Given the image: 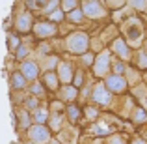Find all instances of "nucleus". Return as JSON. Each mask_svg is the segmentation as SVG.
Returning <instances> with one entry per match:
<instances>
[{
	"label": "nucleus",
	"mask_w": 147,
	"mask_h": 144,
	"mask_svg": "<svg viewBox=\"0 0 147 144\" xmlns=\"http://www.w3.org/2000/svg\"><path fill=\"white\" fill-rule=\"evenodd\" d=\"M65 47L71 54H78L82 56L84 53H88V47H90V36L88 32H82V30H76V32H71L65 40Z\"/></svg>",
	"instance_id": "nucleus-1"
},
{
	"label": "nucleus",
	"mask_w": 147,
	"mask_h": 144,
	"mask_svg": "<svg viewBox=\"0 0 147 144\" xmlns=\"http://www.w3.org/2000/svg\"><path fill=\"white\" fill-rule=\"evenodd\" d=\"M123 34L127 36L125 43L127 45H132V47H136V45L142 43V40H144V26H142L140 19H127V23L123 25Z\"/></svg>",
	"instance_id": "nucleus-2"
},
{
	"label": "nucleus",
	"mask_w": 147,
	"mask_h": 144,
	"mask_svg": "<svg viewBox=\"0 0 147 144\" xmlns=\"http://www.w3.org/2000/svg\"><path fill=\"white\" fill-rule=\"evenodd\" d=\"M110 64H112V58H110V51H102V53L95 54V60H93V73L95 77L102 79V77L108 75L110 71Z\"/></svg>",
	"instance_id": "nucleus-3"
},
{
	"label": "nucleus",
	"mask_w": 147,
	"mask_h": 144,
	"mask_svg": "<svg viewBox=\"0 0 147 144\" xmlns=\"http://www.w3.org/2000/svg\"><path fill=\"white\" fill-rule=\"evenodd\" d=\"M28 141L30 144H49L50 142V129L47 126H30L28 129Z\"/></svg>",
	"instance_id": "nucleus-4"
},
{
	"label": "nucleus",
	"mask_w": 147,
	"mask_h": 144,
	"mask_svg": "<svg viewBox=\"0 0 147 144\" xmlns=\"http://www.w3.org/2000/svg\"><path fill=\"white\" fill-rule=\"evenodd\" d=\"M78 8H80V11H82V15L88 17V19H100V17H104V4L97 2V0L82 2V4H78Z\"/></svg>",
	"instance_id": "nucleus-5"
},
{
	"label": "nucleus",
	"mask_w": 147,
	"mask_h": 144,
	"mask_svg": "<svg viewBox=\"0 0 147 144\" xmlns=\"http://www.w3.org/2000/svg\"><path fill=\"white\" fill-rule=\"evenodd\" d=\"M104 88H106L110 94H123L127 90V79L119 75H106L104 77Z\"/></svg>",
	"instance_id": "nucleus-6"
},
{
	"label": "nucleus",
	"mask_w": 147,
	"mask_h": 144,
	"mask_svg": "<svg viewBox=\"0 0 147 144\" xmlns=\"http://www.w3.org/2000/svg\"><path fill=\"white\" fill-rule=\"evenodd\" d=\"M34 34H36L39 40H47V38H52L54 34H56V25H52V23L49 21H37L36 25L32 26Z\"/></svg>",
	"instance_id": "nucleus-7"
},
{
	"label": "nucleus",
	"mask_w": 147,
	"mask_h": 144,
	"mask_svg": "<svg viewBox=\"0 0 147 144\" xmlns=\"http://www.w3.org/2000/svg\"><path fill=\"white\" fill-rule=\"evenodd\" d=\"M110 51L114 54H117L119 62H121V60H130V58H132V54H130V47L125 43V38H115V40L112 41Z\"/></svg>",
	"instance_id": "nucleus-8"
},
{
	"label": "nucleus",
	"mask_w": 147,
	"mask_h": 144,
	"mask_svg": "<svg viewBox=\"0 0 147 144\" xmlns=\"http://www.w3.org/2000/svg\"><path fill=\"white\" fill-rule=\"evenodd\" d=\"M91 99H93L97 105H100V107H106V105H110V101H112V94L104 88L102 83H97L93 86V92H91Z\"/></svg>",
	"instance_id": "nucleus-9"
},
{
	"label": "nucleus",
	"mask_w": 147,
	"mask_h": 144,
	"mask_svg": "<svg viewBox=\"0 0 147 144\" xmlns=\"http://www.w3.org/2000/svg\"><path fill=\"white\" fill-rule=\"evenodd\" d=\"M73 75H75L73 64H69V62H60V64H58V73H56L58 83H61L63 86H67V84H71Z\"/></svg>",
	"instance_id": "nucleus-10"
},
{
	"label": "nucleus",
	"mask_w": 147,
	"mask_h": 144,
	"mask_svg": "<svg viewBox=\"0 0 147 144\" xmlns=\"http://www.w3.org/2000/svg\"><path fill=\"white\" fill-rule=\"evenodd\" d=\"M21 73L22 77H24V81L28 83V81H36L37 75H39V64L34 60H22L21 64Z\"/></svg>",
	"instance_id": "nucleus-11"
},
{
	"label": "nucleus",
	"mask_w": 147,
	"mask_h": 144,
	"mask_svg": "<svg viewBox=\"0 0 147 144\" xmlns=\"http://www.w3.org/2000/svg\"><path fill=\"white\" fill-rule=\"evenodd\" d=\"M34 19H32V15L28 13V11H21V13L17 15V19H15V28L19 30L21 34H28L30 30H32V26H34Z\"/></svg>",
	"instance_id": "nucleus-12"
},
{
	"label": "nucleus",
	"mask_w": 147,
	"mask_h": 144,
	"mask_svg": "<svg viewBox=\"0 0 147 144\" xmlns=\"http://www.w3.org/2000/svg\"><path fill=\"white\" fill-rule=\"evenodd\" d=\"M41 84H43V88H49L50 92H58V88H60V83H58L56 71H45Z\"/></svg>",
	"instance_id": "nucleus-13"
},
{
	"label": "nucleus",
	"mask_w": 147,
	"mask_h": 144,
	"mask_svg": "<svg viewBox=\"0 0 147 144\" xmlns=\"http://www.w3.org/2000/svg\"><path fill=\"white\" fill-rule=\"evenodd\" d=\"M58 94H60V99L61 101L73 103V101L76 99V96H78V90H76L75 86H71V84H67V86H61L60 90H58Z\"/></svg>",
	"instance_id": "nucleus-14"
},
{
	"label": "nucleus",
	"mask_w": 147,
	"mask_h": 144,
	"mask_svg": "<svg viewBox=\"0 0 147 144\" xmlns=\"http://www.w3.org/2000/svg\"><path fill=\"white\" fill-rule=\"evenodd\" d=\"M91 133L97 135V137H106V135H112V133H114V129H112L108 124L99 122V124H95V126H91Z\"/></svg>",
	"instance_id": "nucleus-15"
},
{
	"label": "nucleus",
	"mask_w": 147,
	"mask_h": 144,
	"mask_svg": "<svg viewBox=\"0 0 147 144\" xmlns=\"http://www.w3.org/2000/svg\"><path fill=\"white\" fill-rule=\"evenodd\" d=\"M30 118L36 122V126H45L47 120H49V111H47V109L37 107L36 111H34V116H30Z\"/></svg>",
	"instance_id": "nucleus-16"
},
{
	"label": "nucleus",
	"mask_w": 147,
	"mask_h": 144,
	"mask_svg": "<svg viewBox=\"0 0 147 144\" xmlns=\"http://www.w3.org/2000/svg\"><path fill=\"white\" fill-rule=\"evenodd\" d=\"M65 114H67V120L73 124V122H76V120L80 118V114H82V112H80V109L76 107L75 103H69L67 107H65Z\"/></svg>",
	"instance_id": "nucleus-17"
},
{
	"label": "nucleus",
	"mask_w": 147,
	"mask_h": 144,
	"mask_svg": "<svg viewBox=\"0 0 147 144\" xmlns=\"http://www.w3.org/2000/svg\"><path fill=\"white\" fill-rule=\"evenodd\" d=\"M47 124L50 126L52 131H60L61 127H63V126H61V124H63V118H61V114H49Z\"/></svg>",
	"instance_id": "nucleus-18"
},
{
	"label": "nucleus",
	"mask_w": 147,
	"mask_h": 144,
	"mask_svg": "<svg viewBox=\"0 0 147 144\" xmlns=\"http://www.w3.org/2000/svg\"><path fill=\"white\" fill-rule=\"evenodd\" d=\"M11 86H13V90H22V88L26 86L24 77H22L19 71H15L13 75H11Z\"/></svg>",
	"instance_id": "nucleus-19"
},
{
	"label": "nucleus",
	"mask_w": 147,
	"mask_h": 144,
	"mask_svg": "<svg viewBox=\"0 0 147 144\" xmlns=\"http://www.w3.org/2000/svg\"><path fill=\"white\" fill-rule=\"evenodd\" d=\"M58 8H60V11L65 15V13H71L73 10H76V8H78V2H76V0H61Z\"/></svg>",
	"instance_id": "nucleus-20"
},
{
	"label": "nucleus",
	"mask_w": 147,
	"mask_h": 144,
	"mask_svg": "<svg viewBox=\"0 0 147 144\" xmlns=\"http://www.w3.org/2000/svg\"><path fill=\"white\" fill-rule=\"evenodd\" d=\"M145 120H147V114H145V111L142 107H138V109H134V111H132V122L136 124V126L145 124Z\"/></svg>",
	"instance_id": "nucleus-21"
},
{
	"label": "nucleus",
	"mask_w": 147,
	"mask_h": 144,
	"mask_svg": "<svg viewBox=\"0 0 147 144\" xmlns=\"http://www.w3.org/2000/svg\"><path fill=\"white\" fill-rule=\"evenodd\" d=\"M30 94L36 97V99H39V97H45V88H43V84H41V81H36V83L30 86Z\"/></svg>",
	"instance_id": "nucleus-22"
},
{
	"label": "nucleus",
	"mask_w": 147,
	"mask_h": 144,
	"mask_svg": "<svg viewBox=\"0 0 147 144\" xmlns=\"http://www.w3.org/2000/svg\"><path fill=\"white\" fill-rule=\"evenodd\" d=\"M125 68L127 66L119 60H114L110 64V69H112V75H119V77H125Z\"/></svg>",
	"instance_id": "nucleus-23"
},
{
	"label": "nucleus",
	"mask_w": 147,
	"mask_h": 144,
	"mask_svg": "<svg viewBox=\"0 0 147 144\" xmlns=\"http://www.w3.org/2000/svg\"><path fill=\"white\" fill-rule=\"evenodd\" d=\"M30 124H32V118H30L28 111H19V127H22V129H28Z\"/></svg>",
	"instance_id": "nucleus-24"
},
{
	"label": "nucleus",
	"mask_w": 147,
	"mask_h": 144,
	"mask_svg": "<svg viewBox=\"0 0 147 144\" xmlns=\"http://www.w3.org/2000/svg\"><path fill=\"white\" fill-rule=\"evenodd\" d=\"M67 19L71 23H76V25H78V23H82L84 21V15H82V11H80V8H76V10H73L71 13H67Z\"/></svg>",
	"instance_id": "nucleus-25"
},
{
	"label": "nucleus",
	"mask_w": 147,
	"mask_h": 144,
	"mask_svg": "<svg viewBox=\"0 0 147 144\" xmlns=\"http://www.w3.org/2000/svg\"><path fill=\"white\" fill-rule=\"evenodd\" d=\"M65 19V15L60 11V8L58 10H54L52 13H49V23H52V25H56V23H61Z\"/></svg>",
	"instance_id": "nucleus-26"
},
{
	"label": "nucleus",
	"mask_w": 147,
	"mask_h": 144,
	"mask_svg": "<svg viewBox=\"0 0 147 144\" xmlns=\"http://www.w3.org/2000/svg\"><path fill=\"white\" fill-rule=\"evenodd\" d=\"M84 84V71H76L75 75H73V81H71V86H75L76 90H78L80 86Z\"/></svg>",
	"instance_id": "nucleus-27"
},
{
	"label": "nucleus",
	"mask_w": 147,
	"mask_h": 144,
	"mask_svg": "<svg viewBox=\"0 0 147 144\" xmlns=\"http://www.w3.org/2000/svg\"><path fill=\"white\" fill-rule=\"evenodd\" d=\"M21 45V41H19V36H7V47H9V51H17V47Z\"/></svg>",
	"instance_id": "nucleus-28"
},
{
	"label": "nucleus",
	"mask_w": 147,
	"mask_h": 144,
	"mask_svg": "<svg viewBox=\"0 0 147 144\" xmlns=\"http://www.w3.org/2000/svg\"><path fill=\"white\" fill-rule=\"evenodd\" d=\"M147 68V60H145V51L138 49V69H145Z\"/></svg>",
	"instance_id": "nucleus-29"
},
{
	"label": "nucleus",
	"mask_w": 147,
	"mask_h": 144,
	"mask_svg": "<svg viewBox=\"0 0 147 144\" xmlns=\"http://www.w3.org/2000/svg\"><path fill=\"white\" fill-rule=\"evenodd\" d=\"M50 109H52V114H61V112L65 111L61 101H52V103H50Z\"/></svg>",
	"instance_id": "nucleus-30"
},
{
	"label": "nucleus",
	"mask_w": 147,
	"mask_h": 144,
	"mask_svg": "<svg viewBox=\"0 0 147 144\" xmlns=\"http://www.w3.org/2000/svg\"><path fill=\"white\" fill-rule=\"evenodd\" d=\"M129 6L132 8V10L144 11V10H145V6H147V2H145V0H132V2H129Z\"/></svg>",
	"instance_id": "nucleus-31"
},
{
	"label": "nucleus",
	"mask_w": 147,
	"mask_h": 144,
	"mask_svg": "<svg viewBox=\"0 0 147 144\" xmlns=\"http://www.w3.org/2000/svg\"><path fill=\"white\" fill-rule=\"evenodd\" d=\"M43 6H45V8H43V11H45V13L49 15V13H52L54 10H58V6H60V2H56V0H52V2H45Z\"/></svg>",
	"instance_id": "nucleus-32"
},
{
	"label": "nucleus",
	"mask_w": 147,
	"mask_h": 144,
	"mask_svg": "<svg viewBox=\"0 0 147 144\" xmlns=\"http://www.w3.org/2000/svg\"><path fill=\"white\" fill-rule=\"evenodd\" d=\"M93 60H95V54L90 53V51L82 54V64L84 66H93Z\"/></svg>",
	"instance_id": "nucleus-33"
},
{
	"label": "nucleus",
	"mask_w": 147,
	"mask_h": 144,
	"mask_svg": "<svg viewBox=\"0 0 147 144\" xmlns=\"http://www.w3.org/2000/svg\"><path fill=\"white\" fill-rule=\"evenodd\" d=\"M84 114H86L90 120H95V118L99 116V111H97L95 107H86V109H84Z\"/></svg>",
	"instance_id": "nucleus-34"
},
{
	"label": "nucleus",
	"mask_w": 147,
	"mask_h": 144,
	"mask_svg": "<svg viewBox=\"0 0 147 144\" xmlns=\"http://www.w3.org/2000/svg\"><path fill=\"white\" fill-rule=\"evenodd\" d=\"M28 53H30V51H28L26 45H19V47H17V54H15V56L21 58V60H24V58L28 56Z\"/></svg>",
	"instance_id": "nucleus-35"
},
{
	"label": "nucleus",
	"mask_w": 147,
	"mask_h": 144,
	"mask_svg": "<svg viewBox=\"0 0 147 144\" xmlns=\"http://www.w3.org/2000/svg\"><path fill=\"white\" fill-rule=\"evenodd\" d=\"M108 144H127L123 135H112V139L108 141Z\"/></svg>",
	"instance_id": "nucleus-36"
},
{
	"label": "nucleus",
	"mask_w": 147,
	"mask_h": 144,
	"mask_svg": "<svg viewBox=\"0 0 147 144\" xmlns=\"http://www.w3.org/2000/svg\"><path fill=\"white\" fill-rule=\"evenodd\" d=\"M104 6L112 8V10H121V8L125 6V2H121V0H119V2H106V4H104Z\"/></svg>",
	"instance_id": "nucleus-37"
},
{
	"label": "nucleus",
	"mask_w": 147,
	"mask_h": 144,
	"mask_svg": "<svg viewBox=\"0 0 147 144\" xmlns=\"http://www.w3.org/2000/svg\"><path fill=\"white\" fill-rule=\"evenodd\" d=\"M26 109H32V111H36V109H37V99H36V97L26 99Z\"/></svg>",
	"instance_id": "nucleus-38"
},
{
	"label": "nucleus",
	"mask_w": 147,
	"mask_h": 144,
	"mask_svg": "<svg viewBox=\"0 0 147 144\" xmlns=\"http://www.w3.org/2000/svg\"><path fill=\"white\" fill-rule=\"evenodd\" d=\"M43 4H45V2H28L26 6H28L30 10H37V8H39V6H43Z\"/></svg>",
	"instance_id": "nucleus-39"
},
{
	"label": "nucleus",
	"mask_w": 147,
	"mask_h": 144,
	"mask_svg": "<svg viewBox=\"0 0 147 144\" xmlns=\"http://www.w3.org/2000/svg\"><path fill=\"white\" fill-rule=\"evenodd\" d=\"M130 144H145L144 139H134V141H130Z\"/></svg>",
	"instance_id": "nucleus-40"
},
{
	"label": "nucleus",
	"mask_w": 147,
	"mask_h": 144,
	"mask_svg": "<svg viewBox=\"0 0 147 144\" xmlns=\"http://www.w3.org/2000/svg\"><path fill=\"white\" fill-rule=\"evenodd\" d=\"M49 144H61V141H58V139H50Z\"/></svg>",
	"instance_id": "nucleus-41"
},
{
	"label": "nucleus",
	"mask_w": 147,
	"mask_h": 144,
	"mask_svg": "<svg viewBox=\"0 0 147 144\" xmlns=\"http://www.w3.org/2000/svg\"><path fill=\"white\" fill-rule=\"evenodd\" d=\"M28 144H30V142H28Z\"/></svg>",
	"instance_id": "nucleus-42"
}]
</instances>
